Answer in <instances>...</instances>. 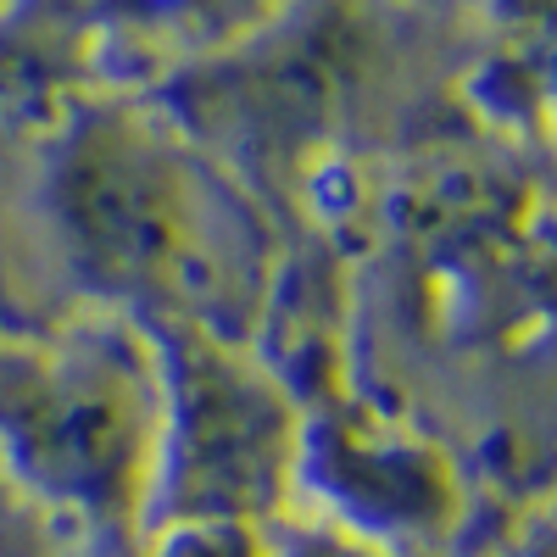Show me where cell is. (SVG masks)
Here are the masks:
<instances>
[{"label": "cell", "mask_w": 557, "mask_h": 557, "mask_svg": "<svg viewBox=\"0 0 557 557\" xmlns=\"http://www.w3.org/2000/svg\"><path fill=\"white\" fill-rule=\"evenodd\" d=\"M151 430V341L96 330L0 357V469L39 513L139 535Z\"/></svg>", "instance_id": "6da1fadb"}, {"label": "cell", "mask_w": 557, "mask_h": 557, "mask_svg": "<svg viewBox=\"0 0 557 557\" xmlns=\"http://www.w3.org/2000/svg\"><path fill=\"white\" fill-rule=\"evenodd\" d=\"M290 507L312 519H330L362 541L396 552H424L451 524V480L441 462L418 446H374L362 435L318 441L301 430Z\"/></svg>", "instance_id": "3957f363"}, {"label": "cell", "mask_w": 557, "mask_h": 557, "mask_svg": "<svg viewBox=\"0 0 557 557\" xmlns=\"http://www.w3.org/2000/svg\"><path fill=\"white\" fill-rule=\"evenodd\" d=\"M273 524H240V519H178L146 530L139 557H268Z\"/></svg>", "instance_id": "277c9868"}, {"label": "cell", "mask_w": 557, "mask_h": 557, "mask_svg": "<svg viewBox=\"0 0 557 557\" xmlns=\"http://www.w3.org/2000/svg\"><path fill=\"white\" fill-rule=\"evenodd\" d=\"M273 552L268 557H424V552H396L380 541H362L330 519H312V513H285L273 519Z\"/></svg>", "instance_id": "5b68a950"}, {"label": "cell", "mask_w": 557, "mask_h": 557, "mask_svg": "<svg viewBox=\"0 0 557 557\" xmlns=\"http://www.w3.org/2000/svg\"><path fill=\"white\" fill-rule=\"evenodd\" d=\"M151 368L157 430L139 535L178 519H285L301 457V418L290 396L201 323L151 335Z\"/></svg>", "instance_id": "7a4b0ae2"}]
</instances>
